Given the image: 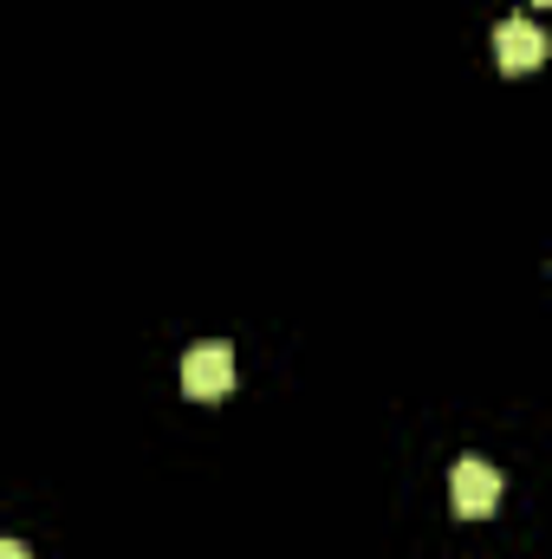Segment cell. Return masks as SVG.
<instances>
[{
  "label": "cell",
  "instance_id": "obj_1",
  "mask_svg": "<svg viewBox=\"0 0 552 559\" xmlns=\"http://www.w3.org/2000/svg\"><path fill=\"white\" fill-rule=\"evenodd\" d=\"M448 501H455L461 521H488V514L501 508V468L481 462V455H461V462L448 468Z\"/></svg>",
  "mask_w": 552,
  "mask_h": 559
},
{
  "label": "cell",
  "instance_id": "obj_2",
  "mask_svg": "<svg viewBox=\"0 0 552 559\" xmlns=\"http://www.w3.org/2000/svg\"><path fill=\"white\" fill-rule=\"evenodd\" d=\"M182 391H189L195 404H215V397H228V391H235V352H228L221 338H208V345H189V352H182Z\"/></svg>",
  "mask_w": 552,
  "mask_h": 559
},
{
  "label": "cell",
  "instance_id": "obj_3",
  "mask_svg": "<svg viewBox=\"0 0 552 559\" xmlns=\"http://www.w3.org/2000/svg\"><path fill=\"white\" fill-rule=\"evenodd\" d=\"M494 59H501V72H533V66H547V33L514 13L494 26Z\"/></svg>",
  "mask_w": 552,
  "mask_h": 559
},
{
  "label": "cell",
  "instance_id": "obj_4",
  "mask_svg": "<svg viewBox=\"0 0 552 559\" xmlns=\"http://www.w3.org/2000/svg\"><path fill=\"white\" fill-rule=\"evenodd\" d=\"M0 559H26V547L20 540H0Z\"/></svg>",
  "mask_w": 552,
  "mask_h": 559
}]
</instances>
